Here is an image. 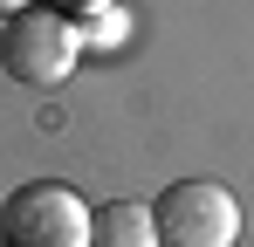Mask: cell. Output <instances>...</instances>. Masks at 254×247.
<instances>
[{
    "label": "cell",
    "mask_w": 254,
    "mask_h": 247,
    "mask_svg": "<svg viewBox=\"0 0 254 247\" xmlns=\"http://www.w3.org/2000/svg\"><path fill=\"white\" fill-rule=\"evenodd\" d=\"M76 55H83V35H76V21L62 14V7H28V14H14L7 28H0V69L14 82H28V89H55V82L76 76Z\"/></svg>",
    "instance_id": "obj_2"
},
{
    "label": "cell",
    "mask_w": 254,
    "mask_h": 247,
    "mask_svg": "<svg viewBox=\"0 0 254 247\" xmlns=\"http://www.w3.org/2000/svg\"><path fill=\"white\" fill-rule=\"evenodd\" d=\"M76 7H103V0H76Z\"/></svg>",
    "instance_id": "obj_6"
},
{
    "label": "cell",
    "mask_w": 254,
    "mask_h": 247,
    "mask_svg": "<svg viewBox=\"0 0 254 247\" xmlns=\"http://www.w3.org/2000/svg\"><path fill=\"white\" fill-rule=\"evenodd\" d=\"M89 247H158V220L137 199H110L89 220Z\"/></svg>",
    "instance_id": "obj_4"
},
{
    "label": "cell",
    "mask_w": 254,
    "mask_h": 247,
    "mask_svg": "<svg viewBox=\"0 0 254 247\" xmlns=\"http://www.w3.org/2000/svg\"><path fill=\"white\" fill-rule=\"evenodd\" d=\"M35 0H0V21H14V14H28Z\"/></svg>",
    "instance_id": "obj_5"
},
{
    "label": "cell",
    "mask_w": 254,
    "mask_h": 247,
    "mask_svg": "<svg viewBox=\"0 0 254 247\" xmlns=\"http://www.w3.org/2000/svg\"><path fill=\"white\" fill-rule=\"evenodd\" d=\"M158 247H234L241 241V199L220 179H179L151 199Z\"/></svg>",
    "instance_id": "obj_3"
},
{
    "label": "cell",
    "mask_w": 254,
    "mask_h": 247,
    "mask_svg": "<svg viewBox=\"0 0 254 247\" xmlns=\"http://www.w3.org/2000/svg\"><path fill=\"white\" fill-rule=\"evenodd\" d=\"M89 213L76 185L28 179L0 199V247H89Z\"/></svg>",
    "instance_id": "obj_1"
}]
</instances>
